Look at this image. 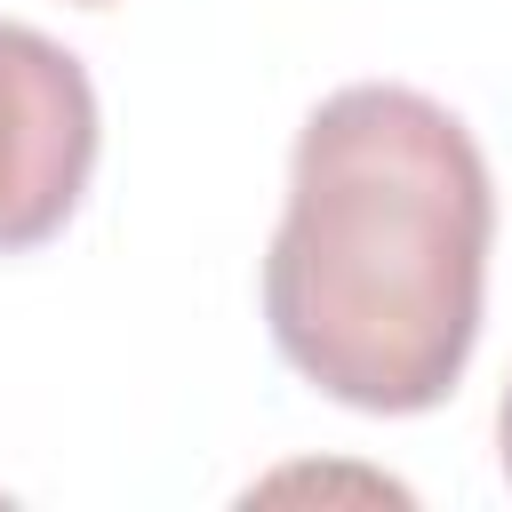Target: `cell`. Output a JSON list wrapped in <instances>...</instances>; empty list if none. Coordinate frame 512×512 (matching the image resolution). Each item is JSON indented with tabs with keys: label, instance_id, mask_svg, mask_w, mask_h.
<instances>
[{
	"label": "cell",
	"instance_id": "cell-1",
	"mask_svg": "<svg viewBox=\"0 0 512 512\" xmlns=\"http://www.w3.org/2000/svg\"><path fill=\"white\" fill-rule=\"evenodd\" d=\"M488 232V160L448 104L400 80L336 88L296 136L264 248L280 360L368 416L440 408L480 336Z\"/></svg>",
	"mask_w": 512,
	"mask_h": 512
},
{
	"label": "cell",
	"instance_id": "cell-2",
	"mask_svg": "<svg viewBox=\"0 0 512 512\" xmlns=\"http://www.w3.org/2000/svg\"><path fill=\"white\" fill-rule=\"evenodd\" d=\"M96 168V88L72 48L0 16V256L64 232Z\"/></svg>",
	"mask_w": 512,
	"mask_h": 512
},
{
	"label": "cell",
	"instance_id": "cell-3",
	"mask_svg": "<svg viewBox=\"0 0 512 512\" xmlns=\"http://www.w3.org/2000/svg\"><path fill=\"white\" fill-rule=\"evenodd\" d=\"M504 472H512V392H504Z\"/></svg>",
	"mask_w": 512,
	"mask_h": 512
},
{
	"label": "cell",
	"instance_id": "cell-4",
	"mask_svg": "<svg viewBox=\"0 0 512 512\" xmlns=\"http://www.w3.org/2000/svg\"><path fill=\"white\" fill-rule=\"evenodd\" d=\"M88 8H96V0H88Z\"/></svg>",
	"mask_w": 512,
	"mask_h": 512
}]
</instances>
